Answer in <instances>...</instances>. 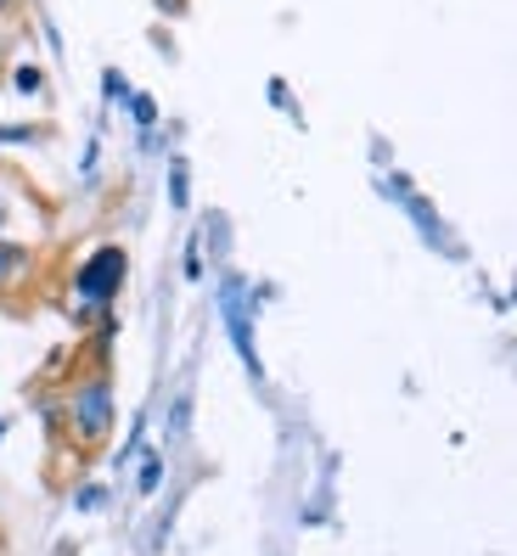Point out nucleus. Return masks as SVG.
Segmentation results:
<instances>
[{"label": "nucleus", "instance_id": "1", "mask_svg": "<svg viewBox=\"0 0 517 556\" xmlns=\"http://www.w3.org/2000/svg\"><path fill=\"white\" fill-rule=\"evenodd\" d=\"M113 416H118V400H113L108 371H85L68 382V394H62V433L79 450H102L113 433Z\"/></svg>", "mask_w": 517, "mask_h": 556}, {"label": "nucleus", "instance_id": "2", "mask_svg": "<svg viewBox=\"0 0 517 556\" xmlns=\"http://www.w3.org/2000/svg\"><path fill=\"white\" fill-rule=\"evenodd\" d=\"M124 276H129V253L118 242H102L96 253L79 258V270L68 281V299H74V315L79 320H102L113 315V299L124 292Z\"/></svg>", "mask_w": 517, "mask_h": 556}, {"label": "nucleus", "instance_id": "3", "mask_svg": "<svg viewBox=\"0 0 517 556\" xmlns=\"http://www.w3.org/2000/svg\"><path fill=\"white\" fill-rule=\"evenodd\" d=\"M214 315H219V326H225V338H231L242 371H248L253 382H265V359H258V343H253L258 287H248V276H237V270H225V276L214 281Z\"/></svg>", "mask_w": 517, "mask_h": 556}, {"label": "nucleus", "instance_id": "4", "mask_svg": "<svg viewBox=\"0 0 517 556\" xmlns=\"http://www.w3.org/2000/svg\"><path fill=\"white\" fill-rule=\"evenodd\" d=\"M377 186H382V191H388V198H394L400 208H405V219L416 225V231H423V242H428V248H444V258H462V242L444 231V219L433 214V203H428L423 191H416V186H411L400 169H394V175H388V169H377Z\"/></svg>", "mask_w": 517, "mask_h": 556}, {"label": "nucleus", "instance_id": "5", "mask_svg": "<svg viewBox=\"0 0 517 556\" xmlns=\"http://www.w3.org/2000/svg\"><path fill=\"white\" fill-rule=\"evenodd\" d=\"M164 191H169V214H186V208H191V163H186L180 152H169Z\"/></svg>", "mask_w": 517, "mask_h": 556}, {"label": "nucleus", "instance_id": "6", "mask_svg": "<svg viewBox=\"0 0 517 556\" xmlns=\"http://www.w3.org/2000/svg\"><path fill=\"white\" fill-rule=\"evenodd\" d=\"M28 270H35V253H28L23 242H7V237H0V292L17 287Z\"/></svg>", "mask_w": 517, "mask_h": 556}, {"label": "nucleus", "instance_id": "7", "mask_svg": "<svg viewBox=\"0 0 517 556\" xmlns=\"http://www.w3.org/2000/svg\"><path fill=\"white\" fill-rule=\"evenodd\" d=\"M191 439V388H175V405L164 410V444H186Z\"/></svg>", "mask_w": 517, "mask_h": 556}, {"label": "nucleus", "instance_id": "8", "mask_svg": "<svg viewBox=\"0 0 517 556\" xmlns=\"http://www.w3.org/2000/svg\"><path fill=\"white\" fill-rule=\"evenodd\" d=\"M157 489H164V455L141 450L136 455V495H157Z\"/></svg>", "mask_w": 517, "mask_h": 556}, {"label": "nucleus", "instance_id": "9", "mask_svg": "<svg viewBox=\"0 0 517 556\" xmlns=\"http://www.w3.org/2000/svg\"><path fill=\"white\" fill-rule=\"evenodd\" d=\"M124 113H129V124H136V136H147V129H157V124H164V118H157V102H152L147 90H129Z\"/></svg>", "mask_w": 517, "mask_h": 556}, {"label": "nucleus", "instance_id": "10", "mask_svg": "<svg viewBox=\"0 0 517 556\" xmlns=\"http://www.w3.org/2000/svg\"><path fill=\"white\" fill-rule=\"evenodd\" d=\"M147 450V416H136V428H129V439L113 450V472H124V467H136V455Z\"/></svg>", "mask_w": 517, "mask_h": 556}, {"label": "nucleus", "instance_id": "11", "mask_svg": "<svg viewBox=\"0 0 517 556\" xmlns=\"http://www.w3.org/2000/svg\"><path fill=\"white\" fill-rule=\"evenodd\" d=\"M40 141H46V129H40V124H28V118L0 124V147H40Z\"/></svg>", "mask_w": 517, "mask_h": 556}, {"label": "nucleus", "instance_id": "12", "mask_svg": "<svg viewBox=\"0 0 517 556\" xmlns=\"http://www.w3.org/2000/svg\"><path fill=\"white\" fill-rule=\"evenodd\" d=\"M96 175H102V124L90 129V141H85V152H79V180L96 186Z\"/></svg>", "mask_w": 517, "mask_h": 556}, {"label": "nucleus", "instance_id": "13", "mask_svg": "<svg viewBox=\"0 0 517 556\" xmlns=\"http://www.w3.org/2000/svg\"><path fill=\"white\" fill-rule=\"evenodd\" d=\"M12 90L17 96H46V68H40V62H17V68H12Z\"/></svg>", "mask_w": 517, "mask_h": 556}, {"label": "nucleus", "instance_id": "14", "mask_svg": "<svg viewBox=\"0 0 517 556\" xmlns=\"http://www.w3.org/2000/svg\"><path fill=\"white\" fill-rule=\"evenodd\" d=\"M180 276H186V281H203V276H209V253H203V237H191V242H186Z\"/></svg>", "mask_w": 517, "mask_h": 556}, {"label": "nucleus", "instance_id": "15", "mask_svg": "<svg viewBox=\"0 0 517 556\" xmlns=\"http://www.w3.org/2000/svg\"><path fill=\"white\" fill-rule=\"evenodd\" d=\"M102 102H108V108H124V102H129V79H124L118 68H102Z\"/></svg>", "mask_w": 517, "mask_h": 556}, {"label": "nucleus", "instance_id": "16", "mask_svg": "<svg viewBox=\"0 0 517 556\" xmlns=\"http://www.w3.org/2000/svg\"><path fill=\"white\" fill-rule=\"evenodd\" d=\"M108 506V483H79L74 489V511H102Z\"/></svg>", "mask_w": 517, "mask_h": 556}, {"label": "nucleus", "instance_id": "17", "mask_svg": "<svg viewBox=\"0 0 517 556\" xmlns=\"http://www.w3.org/2000/svg\"><path fill=\"white\" fill-rule=\"evenodd\" d=\"M113 338H118V315H102V326H96V343H90V354H96V359H108V354H113Z\"/></svg>", "mask_w": 517, "mask_h": 556}, {"label": "nucleus", "instance_id": "18", "mask_svg": "<svg viewBox=\"0 0 517 556\" xmlns=\"http://www.w3.org/2000/svg\"><path fill=\"white\" fill-rule=\"evenodd\" d=\"M7 225H12V191L0 186V237H7Z\"/></svg>", "mask_w": 517, "mask_h": 556}, {"label": "nucleus", "instance_id": "19", "mask_svg": "<svg viewBox=\"0 0 517 556\" xmlns=\"http://www.w3.org/2000/svg\"><path fill=\"white\" fill-rule=\"evenodd\" d=\"M141 152H164V129H147V136H136Z\"/></svg>", "mask_w": 517, "mask_h": 556}, {"label": "nucleus", "instance_id": "20", "mask_svg": "<svg viewBox=\"0 0 517 556\" xmlns=\"http://www.w3.org/2000/svg\"><path fill=\"white\" fill-rule=\"evenodd\" d=\"M270 102H276V108H293V90H287V85L276 79V85H270Z\"/></svg>", "mask_w": 517, "mask_h": 556}, {"label": "nucleus", "instance_id": "21", "mask_svg": "<svg viewBox=\"0 0 517 556\" xmlns=\"http://www.w3.org/2000/svg\"><path fill=\"white\" fill-rule=\"evenodd\" d=\"M17 7H23V0H0V17H12Z\"/></svg>", "mask_w": 517, "mask_h": 556}, {"label": "nucleus", "instance_id": "22", "mask_svg": "<svg viewBox=\"0 0 517 556\" xmlns=\"http://www.w3.org/2000/svg\"><path fill=\"white\" fill-rule=\"evenodd\" d=\"M7 433H12V421H7V416H0V444H7Z\"/></svg>", "mask_w": 517, "mask_h": 556}]
</instances>
